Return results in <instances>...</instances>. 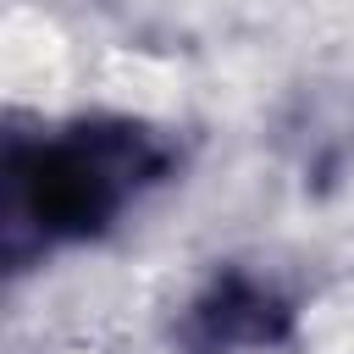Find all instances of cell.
Returning a JSON list of instances; mask_svg holds the SVG:
<instances>
[{
    "mask_svg": "<svg viewBox=\"0 0 354 354\" xmlns=\"http://www.w3.org/2000/svg\"><path fill=\"white\" fill-rule=\"evenodd\" d=\"M177 149L144 122L100 116L44 144H17L6 160V249L100 238L122 205L171 177Z\"/></svg>",
    "mask_w": 354,
    "mask_h": 354,
    "instance_id": "6da1fadb",
    "label": "cell"
},
{
    "mask_svg": "<svg viewBox=\"0 0 354 354\" xmlns=\"http://www.w3.org/2000/svg\"><path fill=\"white\" fill-rule=\"evenodd\" d=\"M293 337V304L254 271H216L183 310V343L194 354H266Z\"/></svg>",
    "mask_w": 354,
    "mask_h": 354,
    "instance_id": "7a4b0ae2",
    "label": "cell"
}]
</instances>
